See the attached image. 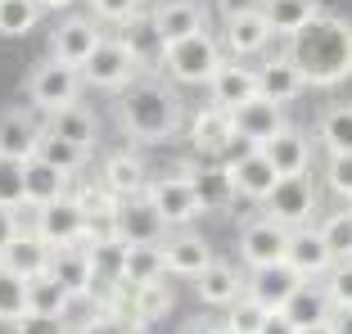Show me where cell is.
<instances>
[{"label":"cell","instance_id":"55","mask_svg":"<svg viewBox=\"0 0 352 334\" xmlns=\"http://www.w3.org/2000/svg\"><path fill=\"white\" fill-rule=\"evenodd\" d=\"M348 212H352V203H348Z\"/></svg>","mask_w":352,"mask_h":334},{"label":"cell","instance_id":"56","mask_svg":"<svg viewBox=\"0 0 352 334\" xmlns=\"http://www.w3.org/2000/svg\"><path fill=\"white\" fill-rule=\"evenodd\" d=\"M140 5H145V0H140Z\"/></svg>","mask_w":352,"mask_h":334},{"label":"cell","instance_id":"39","mask_svg":"<svg viewBox=\"0 0 352 334\" xmlns=\"http://www.w3.org/2000/svg\"><path fill=\"white\" fill-rule=\"evenodd\" d=\"M41 23L36 0H0V36H28Z\"/></svg>","mask_w":352,"mask_h":334},{"label":"cell","instance_id":"54","mask_svg":"<svg viewBox=\"0 0 352 334\" xmlns=\"http://www.w3.org/2000/svg\"><path fill=\"white\" fill-rule=\"evenodd\" d=\"M298 334H334L330 325H307V330H298Z\"/></svg>","mask_w":352,"mask_h":334},{"label":"cell","instance_id":"36","mask_svg":"<svg viewBox=\"0 0 352 334\" xmlns=\"http://www.w3.org/2000/svg\"><path fill=\"white\" fill-rule=\"evenodd\" d=\"M316 140L330 154H352V104H330L316 122Z\"/></svg>","mask_w":352,"mask_h":334},{"label":"cell","instance_id":"23","mask_svg":"<svg viewBox=\"0 0 352 334\" xmlns=\"http://www.w3.org/2000/svg\"><path fill=\"white\" fill-rule=\"evenodd\" d=\"M45 262H50V249H45L32 230H14L10 244L0 249V267L5 271H14L19 280H36V276H45Z\"/></svg>","mask_w":352,"mask_h":334},{"label":"cell","instance_id":"17","mask_svg":"<svg viewBox=\"0 0 352 334\" xmlns=\"http://www.w3.org/2000/svg\"><path fill=\"white\" fill-rule=\"evenodd\" d=\"M158 253H163V271L186 276V280H195L208 262H212L208 240H204V235H195V230H176V235H167V240L158 244Z\"/></svg>","mask_w":352,"mask_h":334},{"label":"cell","instance_id":"45","mask_svg":"<svg viewBox=\"0 0 352 334\" xmlns=\"http://www.w3.org/2000/svg\"><path fill=\"white\" fill-rule=\"evenodd\" d=\"M100 23H135L140 19V0H86Z\"/></svg>","mask_w":352,"mask_h":334},{"label":"cell","instance_id":"5","mask_svg":"<svg viewBox=\"0 0 352 334\" xmlns=\"http://www.w3.org/2000/svg\"><path fill=\"white\" fill-rule=\"evenodd\" d=\"M135 77H140V59L126 50V41H109V36L82 63V86H100V91H126Z\"/></svg>","mask_w":352,"mask_h":334},{"label":"cell","instance_id":"44","mask_svg":"<svg viewBox=\"0 0 352 334\" xmlns=\"http://www.w3.org/2000/svg\"><path fill=\"white\" fill-rule=\"evenodd\" d=\"M325 186H330L343 203H352V154H330V163H325Z\"/></svg>","mask_w":352,"mask_h":334},{"label":"cell","instance_id":"28","mask_svg":"<svg viewBox=\"0 0 352 334\" xmlns=\"http://www.w3.org/2000/svg\"><path fill=\"white\" fill-rule=\"evenodd\" d=\"M190 145L199 154H226L235 145V131H230V113L217 104H204L195 118H190Z\"/></svg>","mask_w":352,"mask_h":334},{"label":"cell","instance_id":"43","mask_svg":"<svg viewBox=\"0 0 352 334\" xmlns=\"http://www.w3.org/2000/svg\"><path fill=\"white\" fill-rule=\"evenodd\" d=\"M0 208L5 212L23 208V163H10V158H0Z\"/></svg>","mask_w":352,"mask_h":334},{"label":"cell","instance_id":"48","mask_svg":"<svg viewBox=\"0 0 352 334\" xmlns=\"http://www.w3.org/2000/svg\"><path fill=\"white\" fill-rule=\"evenodd\" d=\"M181 334H226L221 330V321H208V316H195V321H186V330Z\"/></svg>","mask_w":352,"mask_h":334},{"label":"cell","instance_id":"2","mask_svg":"<svg viewBox=\"0 0 352 334\" xmlns=\"http://www.w3.org/2000/svg\"><path fill=\"white\" fill-rule=\"evenodd\" d=\"M181 122H186V109H181L176 91L163 82H131L118 100V126L131 140H145V145L172 140Z\"/></svg>","mask_w":352,"mask_h":334},{"label":"cell","instance_id":"47","mask_svg":"<svg viewBox=\"0 0 352 334\" xmlns=\"http://www.w3.org/2000/svg\"><path fill=\"white\" fill-rule=\"evenodd\" d=\"M14 334H73V325H68V321H54V316H32V312H23L19 321H14Z\"/></svg>","mask_w":352,"mask_h":334},{"label":"cell","instance_id":"34","mask_svg":"<svg viewBox=\"0 0 352 334\" xmlns=\"http://www.w3.org/2000/svg\"><path fill=\"white\" fill-rule=\"evenodd\" d=\"M23 303H28L32 316H54V321H68V307H73V298L59 289V285L50 280V276H36V280L23 285Z\"/></svg>","mask_w":352,"mask_h":334},{"label":"cell","instance_id":"12","mask_svg":"<svg viewBox=\"0 0 352 334\" xmlns=\"http://www.w3.org/2000/svg\"><path fill=\"white\" fill-rule=\"evenodd\" d=\"M289 126V118H285V109L280 104H267V100H249L244 109H235L230 113V131H235V140H244L249 149H262L276 131H285Z\"/></svg>","mask_w":352,"mask_h":334},{"label":"cell","instance_id":"42","mask_svg":"<svg viewBox=\"0 0 352 334\" xmlns=\"http://www.w3.org/2000/svg\"><path fill=\"white\" fill-rule=\"evenodd\" d=\"M23 285H28V280H19L14 271L0 267V321H5V325H14L23 312H28V303H23Z\"/></svg>","mask_w":352,"mask_h":334},{"label":"cell","instance_id":"13","mask_svg":"<svg viewBox=\"0 0 352 334\" xmlns=\"http://www.w3.org/2000/svg\"><path fill=\"white\" fill-rule=\"evenodd\" d=\"M149 27H154L158 41H181V36H195V32H208V10L199 0H163L149 14Z\"/></svg>","mask_w":352,"mask_h":334},{"label":"cell","instance_id":"4","mask_svg":"<svg viewBox=\"0 0 352 334\" xmlns=\"http://www.w3.org/2000/svg\"><path fill=\"white\" fill-rule=\"evenodd\" d=\"M28 100L36 109H45V113H59V109L82 100V73H77V68H63V63H54L50 54H45L28 73Z\"/></svg>","mask_w":352,"mask_h":334},{"label":"cell","instance_id":"38","mask_svg":"<svg viewBox=\"0 0 352 334\" xmlns=\"http://www.w3.org/2000/svg\"><path fill=\"white\" fill-rule=\"evenodd\" d=\"M316 235H321V244L330 249L334 262H352V212H330V217L316 226Z\"/></svg>","mask_w":352,"mask_h":334},{"label":"cell","instance_id":"8","mask_svg":"<svg viewBox=\"0 0 352 334\" xmlns=\"http://www.w3.org/2000/svg\"><path fill=\"white\" fill-rule=\"evenodd\" d=\"M100 41H104L100 23L73 14V19H63L59 27L50 32V59L63 63V68H77V73H82V63L95 54V45H100Z\"/></svg>","mask_w":352,"mask_h":334},{"label":"cell","instance_id":"24","mask_svg":"<svg viewBox=\"0 0 352 334\" xmlns=\"http://www.w3.org/2000/svg\"><path fill=\"white\" fill-rule=\"evenodd\" d=\"M221 45L230 50V59H249V54H262L271 45V27L262 23L258 10H244L235 19H226V32H221Z\"/></svg>","mask_w":352,"mask_h":334},{"label":"cell","instance_id":"22","mask_svg":"<svg viewBox=\"0 0 352 334\" xmlns=\"http://www.w3.org/2000/svg\"><path fill=\"white\" fill-rule=\"evenodd\" d=\"M190 181V190H195V208L199 212H226L230 199H235V190H230V177H226V163H212V167H181Z\"/></svg>","mask_w":352,"mask_h":334},{"label":"cell","instance_id":"1","mask_svg":"<svg viewBox=\"0 0 352 334\" xmlns=\"http://www.w3.org/2000/svg\"><path fill=\"white\" fill-rule=\"evenodd\" d=\"M285 59L298 68L302 86H339L352 77V19L321 14L289 36Z\"/></svg>","mask_w":352,"mask_h":334},{"label":"cell","instance_id":"26","mask_svg":"<svg viewBox=\"0 0 352 334\" xmlns=\"http://www.w3.org/2000/svg\"><path fill=\"white\" fill-rule=\"evenodd\" d=\"M36 145H41V126L19 109H0V158L28 163L36 154Z\"/></svg>","mask_w":352,"mask_h":334},{"label":"cell","instance_id":"37","mask_svg":"<svg viewBox=\"0 0 352 334\" xmlns=\"http://www.w3.org/2000/svg\"><path fill=\"white\" fill-rule=\"evenodd\" d=\"M32 158H41V163H50L54 172H63V177H73V172H82L86 167V149H77V145H68V140H59V136H50V131H41V145H36V154Z\"/></svg>","mask_w":352,"mask_h":334},{"label":"cell","instance_id":"6","mask_svg":"<svg viewBox=\"0 0 352 334\" xmlns=\"http://www.w3.org/2000/svg\"><path fill=\"white\" fill-rule=\"evenodd\" d=\"M262 203H267V217L276 221V226H285V230L307 226V217L316 212V186H311V172H302V177H280Z\"/></svg>","mask_w":352,"mask_h":334},{"label":"cell","instance_id":"14","mask_svg":"<svg viewBox=\"0 0 352 334\" xmlns=\"http://www.w3.org/2000/svg\"><path fill=\"white\" fill-rule=\"evenodd\" d=\"M113 235L122 244H158L167 235V226H163V217L154 212V203H149L145 194H135V199H122V203H118Z\"/></svg>","mask_w":352,"mask_h":334},{"label":"cell","instance_id":"40","mask_svg":"<svg viewBox=\"0 0 352 334\" xmlns=\"http://www.w3.org/2000/svg\"><path fill=\"white\" fill-rule=\"evenodd\" d=\"M321 289L330 298V312H352V262H334Z\"/></svg>","mask_w":352,"mask_h":334},{"label":"cell","instance_id":"3","mask_svg":"<svg viewBox=\"0 0 352 334\" xmlns=\"http://www.w3.org/2000/svg\"><path fill=\"white\" fill-rule=\"evenodd\" d=\"M158 59H163V68H167L172 82H181V86H208L226 54H221V41L212 36V32H195V36L167 41L163 50H158Z\"/></svg>","mask_w":352,"mask_h":334},{"label":"cell","instance_id":"50","mask_svg":"<svg viewBox=\"0 0 352 334\" xmlns=\"http://www.w3.org/2000/svg\"><path fill=\"white\" fill-rule=\"evenodd\" d=\"M325 325H330L334 334H352V312H330V321H325Z\"/></svg>","mask_w":352,"mask_h":334},{"label":"cell","instance_id":"35","mask_svg":"<svg viewBox=\"0 0 352 334\" xmlns=\"http://www.w3.org/2000/svg\"><path fill=\"white\" fill-rule=\"evenodd\" d=\"M163 280V253L158 244H126V262H122V285H154Z\"/></svg>","mask_w":352,"mask_h":334},{"label":"cell","instance_id":"16","mask_svg":"<svg viewBox=\"0 0 352 334\" xmlns=\"http://www.w3.org/2000/svg\"><path fill=\"white\" fill-rule=\"evenodd\" d=\"M208 91H212V104H217V109H226V113H235V109H244L249 100H258V73H253L249 63L221 59V68L212 73V82H208Z\"/></svg>","mask_w":352,"mask_h":334},{"label":"cell","instance_id":"41","mask_svg":"<svg viewBox=\"0 0 352 334\" xmlns=\"http://www.w3.org/2000/svg\"><path fill=\"white\" fill-rule=\"evenodd\" d=\"M267 316H271V312H262L253 298H239V303L226 307V321H221V330H226V334H258Z\"/></svg>","mask_w":352,"mask_h":334},{"label":"cell","instance_id":"32","mask_svg":"<svg viewBox=\"0 0 352 334\" xmlns=\"http://www.w3.org/2000/svg\"><path fill=\"white\" fill-rule=\"evenodd\" d=\"M86 258H91V271H95V285H122V262H126V244L118 240L113 230L100 235V240L82 244Z\"/></svg>","mask_w":352,"mask_h":334},{"label":"cell","instance_id":"49","mask_svg":"<svg viewBox=\"0 0 352 334\" xmlns=\"http://www.w3.org/2000/svg\"><path fill=\"white\" fill-rule=\"evenodd\" d=\"M258 334H298V330H294V325L285 321V316H280V312H271L267 321H262V330H258Z\"/></svg>","mask_w":352,"mask_h":334},{"label":"cell","instance_id":"21","mask_svg":"<svg viewBox=\"0 0 352 334\" xmlns=\"http://www.w3.org/2000/svg\"><path fill=\"white\" fill-rule=\"evenodd\" d=\"M195 293H199V303L204 307H230L244 298V276L230 267V262H208L204 271L195 276Z\"/></svg>","mask_w":352,"mask_h":334},{"label":"cell","instance_id":"19","mask_svg":"<svg viewBox=\"0 0 352 334\" xmlns=\"http://www.w3.org/2000/svg\"><path fill=\"white\" fill-rule=\"evenodd\" d=\"M100 186L109 190L113 199H135L145 194L149 186V167L140 154H131V149H118V154L104 158V172H100Z\"/></svg>","mask_w":352,"mask_h":334},{"label":"cell","instance_id":"25","mask_svg":"<svg viewBox=\"0 0 352 334\" xmlns=\"http://www.w3.org/2000/svg\"><path fill=\"white\" fill-rule=\"evenodd\" d=\"M258 73V100H267V104H294L302 95V77H298V68H294L285 54H276V59H267L262 68H253Z\"/></svg>","mask_w":352,"mask_h":334},{"label":"cell","instance_id":"52","mask_svg":"<svg viewBox=\"0 0 352 334\" xmlns=\"http://www.w3.org/2000/svg\"><path fill=\"white\" fill-rule=\"evenodd\" d=\"M244 10H258V5H253V0H221V14H226V19H235V14H244Z\"/></svg>","mask_w":352,"mask_h":334},{"label":"cell","instance_id":"53","mask_svg":"<svg viewBox=\"0 0 352 334\" xmlns=\"http://www.w3.org/2000/svg\"><path fill=\"white\" fill-rule=\"evenodd\" d=\"M68 5H73V0H36V10H68Z\"/></svg>","mask_w":352,"mask_h":334},{"label":"cell","instance_id":"46","mask_svg":"<svg viewBox=\"0 0 352 334\" xmlns=\"http://www.w3.org/2000/svg\"><path fill=\"white\" fill-rule=\"evenodd\" d=\"M73 334H140L131 321H122V316H109V312H95L86 316L82 325H73Z\"/></svg>","mask_w":352,"mask_h":334},{"label":"cell","instance_id":"33","mask_svg":"<svg viewBox=\"0 0 352 334\" xmlns=\"http://www.w3.org/2000/svg\"><path fill=\"white\" fill-rule=\"evenodd\" d=\"M280 316L294 325V330H307V325H325L330 321V298H325L321 285H302L289 303L280 307Z\"/></svg>","mask_w":352,"mask_h":334},{"label":"cell","instance_id":"30","mask_svg":"<svg viewBox=\"0 0 352 334\" xmlns=\"http://www.w3.org/2000/svg\"><path fill=\"white\" fill-rule=\"evenodd\" d=\"M63 194H68V177L63 172H54L41 158L23 163V208H45V203H54Z\"/></svg>","mask_w":352,"mask_h":334},{"label":"cell","instance_id":"18","mask_svg":"<svg viewBox=\"0 0 352 334\" xmlns=\"http://www.w3.org/2000/svg\"><path fill=\"white\" fill-rule=\"evenodd\" d=\"M258 154L271 163L276 177H302V172L311 167V140L302 136L298 126H285V131H276Z\"/></svg>","mask_w":352,"mask_h":334},{"label":"cell","instance_id":"7","mask_svg":"<svg viewBox=\"0 0 352 334\" xmlns=\"http://www.w3.org/2000/svg\"><path fill=\"white\" fill-rule=\"evenodd\" d=\"M28 230L50 253L54 249H73V244H82V235H86V217H82V208H77V199L63 194V199H54V203H45V208H36V217H32Z\"/></svg>","mask_w":352,"mask_h":334},{"label":"cell","instance_id":"20","mask_svg":"<svg viewBox=\"0 0 352 334\" xmlns=\"http://www.w3.org/2000/svg\"><path fill=\"white\" fill-rule=\"evenodd\" d=\"M45 276H50L68 298H82V293L95 289V271H91V258H86L82 244H73V249H54L50 262H45Z\"/></svg>","mask_w":352,"mask_h":334},{"label":"cell","instance_id":"15","mask_svg":"<svg viewBox=\"0 0 352 334\" xmlns=\"http://www.w3.org/2000/svg\"><path fill=\"white\" fill-rule=\"evenodd\" d=\"M285 267L289 271H298L302 280H325V271L334 267L330 249L321 244V235H316V226H298L289 230V244H285Z\"/></svg>","mask_w":352,"mask_h":334},{"label":"cell","instance_id":"27","mask_svg":"<svg viewBox=\"0 0 352 334\" xmlns=\"http://www.w3.org/2000/svg\"><path fill=\"white\" fill-rule=\"evenodd\" d=\"M226 177H230V190L235 194H244V199H267L271 194V186H276V172H271V163L258 154V149H249V154H239L235 163H226Z\"/></svg>","mask_w":352,"mask_h":334},{"label":"cell","instance_id":"31","mask_svg":"<svg viewBox=\"0 0 352 334\" xmlns=\"http://www.w3.org/2000/svg\"><path fill=\"white\" fill-rule=\"evenodd\" d=\"M45 131L91 154V145L100 140V118H95L91 109L77 100V104H68V109H59V113H50V126H45Z\"/></svg>","mask_w":352,"mask_h":334},{"label":"cell","instance_id":"51","mask_svg":"<svg viewBox=\"0 0 352 334\" xmlns=\"http://www.w3.org/2000/svg\"><path fill=\"white\" fill-rule=\"evenodd\" d=\"M14 230H19V221H14V212H5V208H0V249L10 244V235H14Z\"/></svg>","mask_w":352,"mask_h":334},{"label":"cell","instance_id":"9","mask_svg":"<svg viewBox=\"0 0 352 334\" xmlns=\"http://www.w3.org/2000/svg\"><path fill=\"white\" fill-rule=\"evenodd\" d=\"M239 258H244V267L249 271H258V267H271V262H285V244H289V230L276 226L271 217H249L244 226H239Z\"/></svg>","mask_w":352,"mask_h":334},{"label":"cell","instance_id":"10","mask_svg":"<svg viewBox=\"0 0 352 334\" xmlns=\"http://www.w3.org/2000/svg\"><path fill=\"white\" fill-rule=\"evenodd\" d=\"M302 285L307 280H302L298 271H289L285 262H271V267H258V271L244 276V298H253L262 312H280Z\"/></svg>","mask_w":352,"mask_h":334},{"label":"cell","instance_id":"11","mask_svg":"<svg viewBox=\"0 0 352 334\" xmlns=\"http://www.w3.org/2000/svg\"><path fill=\"white\" fill-rule=\"evenodd\" d=\"M145 199L154 203V212L163 217V226H167V230H172V226H186V221L199 212V208H195V190H190L186 172L149 181V186H145Z\"/></svg>","mask_w":352,"mask_h":334},{"label":"cell","instance_id":"29","mask_svg":"<svg viewBox=\"0 0 352 334\" xmlns=\"http://www.w3.org/2000/svg\"><path fill=\"white\" fill-rule=\"evenodd\" d=\"M262 23L271 27V36H294V32H302L311 19H321V0H262L258 5Z\"/></svg>","mask_w":352,"mask_h":334}]
</instances>
